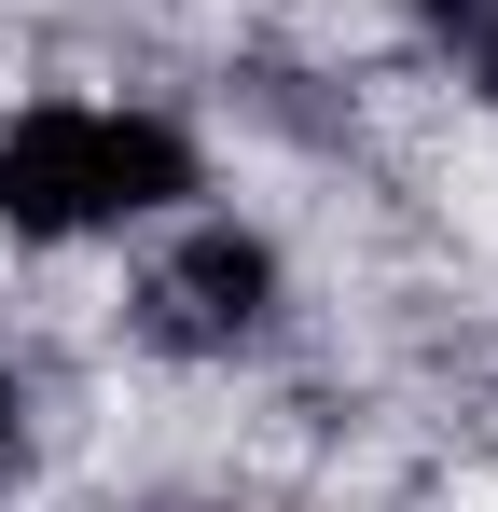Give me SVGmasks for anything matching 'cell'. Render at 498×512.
I'll list each match as a JSON object with an SVG mask.
<instances>
[{"label":"cell","instance_id":"obj_2","mask_svg":"<svg viewBox=\"0 0 498 512\" xmlns=\"http://www.w3.org/2000/svg\"><path fill=\"white\" fill-rule=\"evenodd\" d=\"M277 319V250L249 236V222H194L180 250L153 263V291H139V333L180 346V360H222Z\"/></svg>","mask_w":498,"mask_h":512},{"label":"cell","instance_id":"obj_4","mask_svg":"<svg viewBox=\"0 0 498 512\" xmlns=\"http://www.w3.org/2000/svg\"><path fill=\"white\" fill-rule=\"evenodd\" d=\"M0 457H14V374H0Z\"/></svg>","mask_w":498,"mask_h":512},{"label":"cell","instance_id":"obj_1","mask_svg":"<svg viewBox=\"0 0 498 512\" xmlns=\"http://www.w3.org/2000/svg\"><path fill=\"white\" fill-rule=\"evenodd\" d=\"M194 194V139L166 111H14L0 125V222L14 236H125Z\"/></svg>","mask_w":498,"mask_h":512},{"label":"cell","instance_id":"obj_3","mask_svg":"<svg viewBox=\"0 0 498 512\" xmlns=\"http://www.w3.org/2000/svg\"><path fill=\"white\" fill-rule=\"evenodd\" d=\"M415 14H429L457 56H485V70H498V0H415Z\"/></svg>","mask_w":498,"mask_h":512}]
</instances>
